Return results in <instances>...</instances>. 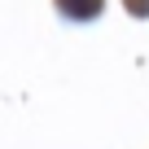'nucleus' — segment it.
<instances>
[{"label":"nucleus","mask_w":149,"mask_h":149,"mask_svg":"<svg viewBox=\"0 0 149 149\" xmlns=\"http://www.w3.org/2000/svg\"><path fill=\"white\" fill-rule=\"evenodd\" d=\"M57 5H61L70 18H92V13L101 9V0H57Z\"/></svg>","instance_id":"obj_1"},{"label":"nucleus","mask_w":149,"mask_h":149,"mask_svg":"<svg viewBox=\"0 0 149 149\" xmlns=\"http://www.w3.org/2000/svg\"><path fill=\"white\" fill-rule=\"evenodd\" d=\"M127 9H136V13H149V0H127Z\"/></svg>","instance_id":"obj_2"}]
</instances>
